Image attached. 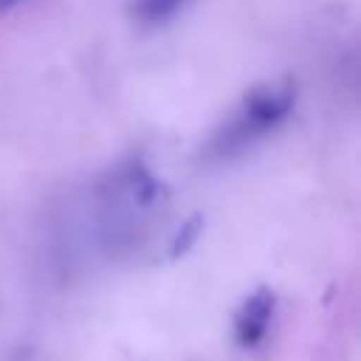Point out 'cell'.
Returning a JSON list of instances; mask_svg holds the SVG:
<instances>
[{
  "instance_id": "obj_1",
  "label": "cell",
  "mask_w": 361,
  "mask_h": 361,
  "mask_svg": "<svg viewBox=\"0 0 361 361\" xmlns=\"http://www.w3.org/2000/svg\"><path fill=\"white\" fill-rule=\"evenodd\" d=\"M293 104H296L293 79H274L254 85L234 107V113L209 135L203 155L209 161H226L240 155L243 149L254 147L268 133H274L293 113Z\"/></svg>"
},
{
  "instance_id": "obj_2",
  "label": "cell",
  "mask_w": 361,
  "mask_h": 361,
  "mask_svg": "<svg viewBox=\"0 0 361 361\" xmlns=\"http://www.w3.org/2000/svg\"><path fill=\"white\" fill-rule=\"evenodd\" d=\"M104 192V203L116 212V214H127V217H138L147 214L149 209H155L158 203H164L166 197V186L164 180L141 161V158H127L121 161L102 183Z\"/></svg>"
},
{
  "instance_id": "obj_3",
  "label": "cell",
  "mask_w": 361,
  "mask_h": 361,
  "mask_svg": "<svg viewBox=\"0 0 361 361\" xmlns=\"http://www.w3.org/2000/svg\"><path fill=\"white\" fill-rule=\"evenodd\" d=\"M274 305H276V296H274L271 288H257L240 305V310L234 316V338H237L240 347L251 350L265 338L271 316H274Z\"/></svg>"
},
{
  "instance_id": "obj_4",
  "label": "cell",
  "mask_w": 361,
  "mask_h": 361,
  "mask_svg": "<svg viewBox=\"0 0 361 361\" xmlns=\"http://www.w3.org/2000/svg\"><path fill=\"white\" fill-rule=\"evenodd\" d=\"M186 3H192V0H133L130 14L144 25H155V23H164L172 14H178Z\"/></svg>"
},
{
  "instance_id": "obj_5",
  "label": "cell",
  "mask_w": 361,
  "mask_h": 361,
  "mask_svg": "<svg viewBox=\"0 0 361 361\" xmlns=\"http://www.w3.org/2000/svg\"><path fill=\"white\" fill-rule=\"evenodd\" d=\"M200 231H203V217H200V214H192L189 220H183L180 228L175 231L172 243H169V257H172V259H175V257H183V254L197 243Z\"/></svg>"
},
{
  "instance_id": "obj_6",
  "label": "cell",
  "mask_w": 361,
  "mask_h": 361,
  "mask_svg": "<svg viewBox=\"0 0 361 361\" xmlns=\"http://www.w3.org/2000/svg\"><path fill=\"white\" fill-rule=\"evenodd\" d=\"M25 0H0V17H6L8 11H14L17 6H23Z\"/></svg>"
}]
</instances>
